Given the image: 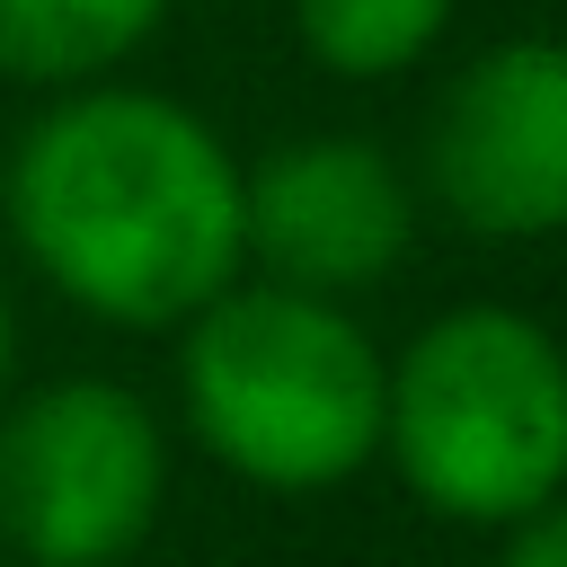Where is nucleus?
Listing matches in <instances>:
<instances>
[{
	"mask_svg": "<svg viewBox=\"0 0 567 567\" xmlns=\"http://www.w3.org/2000/svg\"><path fill=\"white\" fill-rule=\"evenodd\" d=\"M9 248L97 328H186L239 257V151L168 89H53L0 159Z\"/></svg>",
	"mask_w": 567,
	"mask_h": 567,
	"instance_id": "nucleus-1",
	"label": "nucleus"
},
{
	"mask_svg": "<svg viewBox=\"0 0 567 567\" xmlns=\"http://www.w3.org/2000/svg\"><path fill=\"white\" fill-rule=\"evenodd\" d=\"M168 337L177 416L221 478L257 496H328L381 461V346L354 301L239 275Z\"/></svg>",
	"mask_w": 567,
	"mask_h": 567,
	"instance_id": "nucleus-2",
	"label": "nucleus"
},
{
	"mask_svg": "<svg viewBox=\"0 0 567 567\" xmlns=\"http://www.w3.org/2000/svg\"><path fill=\"white\" fill-rule=\"evenodd\" d=\"M381 461L461 523L505 532L567 487V363L532 310L461 301L381 354Z\"/></svg>",
	"mask_w": 567,
	"mask_h": 567,
	"instance_id": "nucleus-3",
	"label": "nucleus"
},
{
	"mask_svg": "<svg viewBox=\"0 0 567 567\" xmlns=\"http://www.w3.org/2000/svg\"><path fill=\"white\" fill-rule=\"evenodd\" d=\"M168 505V425L106 372L0 399V549L18 567H124Z\"/></svg>",
	"mask_w": 567,
	"mask_h": 567,
	"instance_id": "nucleus-4",
	"label": "nucleus"
},
{
	"mask_svg": "<svg viewBox=\"0 0 567 567\" xmlns=\"http://www.w3.org/2000/svg\"><path fill=\"white\" fill-rule=\"evenodd\" d=\"M408 177L470 239H549L567 221V53L549 35H505L470 53L434 89Z\"/></svg>",
	"mask_w": 567,
	"mask_h": 567,
	"instance_id": "nucleus-5",
	"label": "nucleus"
},
{
	"mask_svg": "<svg viewBox=\"0 0 567 567\" xmlns=\"http://www.w3.org/2000/svg\"><path fill=\"white\" fill-rule=\"evenodd\" d=\"M416 177L372 133H301L239 159V257L266 284L354 301L416 248Z\"/></svg>",
	"mask_w": 567,
	"mask_h": 567,
	"instance_id": "nucleus-6",
	"label": "nucleus"
},
{
	"mask_svg": "<svg viewBox=\"0 0 567 567\" xmlns=\"http://www.w3.org/2000/svg\"><path fill=\"white\" fill-rule=\"evenodd\" d=\"M168 0H0V80L18 89H80L115 80L151 35Z\"/></svg>",
	"mask_w": 567,
	"mask_h": 567,
	"instance_id": "nucleus-7",
	"label": "nucleus"
},
{
	"mask_svg": "<svg viewBox=\"0 0 567 567\" xmlns=\"http://www.w3.org/2000/svg\"><path fill=\"white\" fill-rule=\"evenodd\" d=\"M452 27V0H292V35L328 80H399Z\"/></svg>",
	"mask_w": 567,
	"mask_h": 567,
	"instance_id": "nucleus-8",
	"label": "nucleus"
},
{
	"mask_svg": "<svg viewBox=\"0 0 567 567\" xmlns=\"http://www.w3.org/2000/svg\"><path fill=\"white\" fill-rule=\"evenodd\" d=\"M496 567H567V514L540 505V514L505 523V532H496Z\"/></svg>",
	"mask_w": 567,
	"mask_h": 567,
	"instance_id": "nucleus-9",
	"label": "nucleus"
},
{
	"mask_svg": "<svg viewBox=\"0 0 567 567\" xmlns=\"http://www.w3.org/2000/svg\"><path fill=\"white\" fill-rule=\"evenodd\" d=\"M9 363H18V310H9V284H0V399H9Z\"/></svg>",
	"mask_w": 567,
	"mask_h": 567,
	"instance_id": "nucleus-10",
	"label": "nucleus"
}]
</instances>
